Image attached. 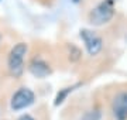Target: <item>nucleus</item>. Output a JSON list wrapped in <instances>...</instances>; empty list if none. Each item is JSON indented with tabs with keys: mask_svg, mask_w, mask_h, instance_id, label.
Returning <instances> with one entry per match:
<instances>
[{
	"mask_svg": "<svg viewBox=\"0 0 127 120\" xmlns=\"http://www.w3.org/2000/svg\"><path fill=\"white\" fill-rule=\"evenodd\" d=\"M28 47L26 42H18L11 48L9 54V60H7V65H9V71L13 76H20L24 71V57L27 54Z\"/></svg>",
	"mask_w": 127,
	"mask_h": 120,
	"instance_id": "obj_1",
	"label": "nucleus"
},
{
	"mask_svg": "<svg viewBox=\"0 0 127 120\" xmlns=\"http://www.w3.org/2000/svg\"><path fill=\"white\" fill-rule=\"evenodd\" d=\"M114 16V0H103L89 13V23L93 26H103Z\"/></svg>",
	"mask_w": 127,
	"mask_h": 120,
	"instance_id": "obj_2",
	"label": "nucleus"
},
{
	"mask_svg": "<svg viewBox=\"0 0 127 120\" xmlns=\"http://www.w3.org/2000/svg\"><path fill=\"white\" fill-rule=\"evenodd\" d=\"M34 99H35V96H34V92L31 89L21 88L13 95L10 106H11L13 110H23V109L28 107L30 105H32Z\"/></svg>",
	"mask_w": 127,
	"mask_h": 120,
	"instance_id": "obj_3",
	"label": "nucleus"
},
{
	"mask_svg": "<svg viewBox=\"0 0 127 120\" xmlns=\"http://www.w3.org/2000/svg\"><path fill=\"white\" fill-rule=\"evenodd\" d=\"M81 38L85 42V47H86V51L88 54L92 57L97 55L102 48H103V41H102V38L96 34V32L91 31V30H81Z\"/></svg>",
	"mask_w": 127,
	"mask_h": 120,
	"instance_id": "obj_4",
	"label": "nucleus"
},
{
	"mask_svg": "<svg viewBox=\"0 0 127 120\" xmlns=\"http://www.w3.org/2000/svg\"><path fill=\"white\" fill-rule=\"evenodd\" d=\"M112 110L116 120H127V90H123L113 99Z\"/></svg>",
	"mask_w": 127,
	"mask_h": 120,
	"instance_id": "obj_5",
	"label": "nucleus"
},
{
	"mask_svg": "<svg viewBox=\"0 0 127 120\" xmlns=\"http://www.w3.org/2000/svg\"><path fill=\"white\" fill-rule=\"evenodd\" d=\"M28 68H30V72L34 76H37V78H45V76H48L51 74L50 65L47 64L45 61L40 60V58H34Z\"/></svg>",
	"mask_w": 127,
	"mask_h": 120,
	"instance_id": "obj_6",
	"label": "nucleus"
},
{
	"mask_svg": "<svg viewBox=\"0 0 127 120\" xmlns=\"http://www.w3.org/2000/svg\"><path fill=\"white\" fill-rule=\"evenodd\" d=\"M81 57H82V52H81V50H79L78 47H75V45L69 47V61H71V62L79 61Z\"/></svg>",
	"mask_w": 127,
	"mask_h": 120,
	"instance_id": "obj_7",
	"label": "nucleus"
},
{
	"mask_svg": "<svg viewBox=\"0 0 127 120\" xmlns=\"http://www.w3.org/2000/svg\"><path fill=\"white\" fill-rule=\"evenodd\" d=\"M81 120H100V112L97 109H92L88 110L85 115L82 116Z\"/></svg>",
	"mask_w": 127,
	"mask_h": 120,
	"instance_id": "obj_8",
	"label": "nucleus"
},
{
	"mask_svg": "<svg viewBox=\"0 0 127 120\" xmlns=\"http://www.w3.org/2000/svg\"><path fill=\"white\" fill-rule=\"evenodd\" d=\"M72 89L73 88H65V89H62V90L57 95V97H55V105H57V106H58V105H61V103L64 102V99L68 96V93L72 92Z\"/></svg>",
	"mask_w": 127,
	"mask_h": 120,
	"instance_id": "obj_9",
	"label": "nucleus"
},
{
	"mask_svg": "<svg viewBox=\"0 0 127 120\" xmlns=\"http://www.w3.org/2000/svg\"><path fill=\"white\" fill-rule=\"evenodd\" d=\"M18 120H34V119H32V117H31L30 115H23V116H21V117H20Z\"/></svg>",
	"mask_w": 127,
	"mask_h": 120,
	"instance_id": "obj_10",
	"label": "nucleus"
}]
</instances>
